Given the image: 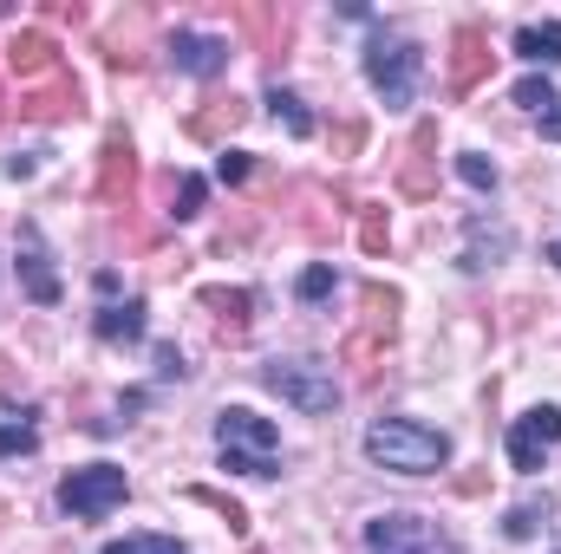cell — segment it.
<instances>
[{
  "mask_svg": "<svg viewBox=\"0 0 561 554\" xmlns=\"http://www.w3.org/2000/svg\"><path fill=\"white\" fill-rule=\"evenodd\" d=\"M366 457L379 470H399V476H437L450 463V437L431 430L419 417H373L366 430Z\"/></svg>",
  "mask_w": 561,
  "mask_h": 554,
  "instance_id": "6da1fadb",
  "label": "cell"
},
{
  "mask_svg": "<svg viewBox=\"0 0 561 554\" xmlns=\"http://www.w3.org/2000/svg\"><path fill=\"white\" fill-rule=\"evenodd\" d=\"M216 443H222V470H242V476H280V463H275L280 430L268 424V417H255L249 405L216 412Z\"/></svg>",
  "mask_w": 561,
  "mask_h": 554,
  "instance_id": "7a4b0ae2",
  "label": "cell"
},
{
  "mask_svg": "<svg viewBox=\"0 0 561 554\" xmlns=\"http://www.w3.org/2000/svg\"><path fill=\"white\" fill-rule=\"evenodd\" d=\"M419 72H424V53L405 39V33H373L366 39V79H373V92L399 112V105H412L419 99Z\"/></svg>",
  "mask_w": 561,
  "mask_h": 554,
  "instance_id": "3957f363",
  "label": "cell"
},
{
  "mask_svg": "<svg viewBox=\"0 0 561 554\" xmlns=\"http://www.w3.org/2000/svg\"><path fill=\"white\" fill-rule=\"evenodd\" d=\"M262 385L275 392L280 405H294V412H307V417H327L340 405V379H333L327 359H268Z\"/></svg>",
  "mask_w": 561,
  "mask_h": 554,
  "instance_id": "277c9868",
  "label": "cell"
},
{
  "mask_svg": "<svg viewBox=\"0 0 561 554\" xmlns=\"http://www.w3.org/2000/svg\"><path fill=\"white\" fill-rule=\"evenodd\" d=\"M125 496H131V483H125V470H118V463H85V470H72V476L59 483V509H66V516H79V522L112 516Z\"/></svg>",
  "mask_w": 561,
  "mask_h": 554,
  "instance_id": "5b68a950",
  "label": "cell"
},
{
  "mask_svg": "<svg viewBox=\"0 0 561 554\" xmlns=\"http://www.w3.org/2000/svg\"><path fill=\"white\" fill-rule=\"evenodd\" d=\"M561 443V405H536V412H523L510 424V470H523V476H536L542 470V457Z\"/></svg>",
  "mask_w": 561,
  "mask_h": 554,
  "instance_id": "8992f818",
  "label": "cell"
},
{
  "mask_svg": "<svg viewBox=\"0 0 561 554\" xmlns=\"http://www.w3.org/2000/svg\"><path fill=\"white\" fill-rule=\"evenodd\" d=\"M366 549L373 554H457L424 516H379V522H366Z\"/></svg>",
  "mask_w": 561,
  "mask_h": 554,
  "instance_id": "52a82bcc",
  "label": "cell"
},
{
  "mask_svg": "<svg viewBox=\"0 0 561 554\" xmlns=\"http://www.w3.org/2000/svg\"><path fill=\"white\" fill-rule=\"evenodd\" d=\"M490 33L477 26V20H463L457 33H450V99H470L483 79H490Z\"/></svg>",
  "mask_w": 561,
  "mask_h": 554,
  "instance_id": "ba28073f",
  "label": "cell"
},
{
  "mask_svg": "<svg viewBox=\"0 0 561 554\" xmlns=\"http://www.w3.org/2000/svg\"><path fill=\"white\" fill-rule=\"evenodd\" d=\"M131 189H138V150H131V138H105V150H99V183H92V196L99 203H131Z\"/></svg>",
  "mask_w": 561,
  "mask_h": 554,
  "instance_id": "9c48e42d",
  "label": "cell"
},
{
  "mask_svg": "<svg viewBox=\"0 0 561 554\" xmlns=\"http://www.w3.org/2000/svg\"><path fill=\"white\" fill-rule=\"evenodd\" d=\"M170 59H176V72H190V79H216V72H229V39L176 26V33H170Z\"/></svg>",
  "mask_w": 561,
  "mask_h": 554,
  "instance_id": "30bf717a",
  "label": "cell"
},
{
  "mask_svg": "<svg viewBox=\"0 0 561 554\" xmlns=\"http://www.w3.org/2000/svg\"><path fill=\"white\" fill-rule=\"evenodd\" d=\"M26 125H59V118H79L85 105H79V85L66 79V72H53L46 85H33V92H20V105H13Z\"/></svg>",
  "mask_w": 561,
  "mask_h": 554,
  "instance_id": "8fae6325",
  "label": "cell"
},
{
  "mask_svg": "<svg viewBox=\"0 0 561 554\" xmlns=\"http://www.w3.org/2000/svg\"><path fill=\"white\" fill-rule=\"evenodd\" d=\"M20 287H26V300L33 307H59V275H53V262H46V242H39V229L33 222H20Z\"/></svg>",
  "mask_w": 561,
  "mask_h": 554,
  "instance_id": "7c38bea8",
  "label": "cell"
},
{
  "mask_svg": "<svg viewBox=\"0 0 561 554\" xmlns=\"http://www.w3.org/2000/svg\"><path fill=\"white\" fill-rule=\"evenodd\" d=\"M437 125L424 118V125H412V138H405V163H399V189L405 196H431L437 189Z\"/></svg>",
  "mask_w": 561,
  "mask_h": 554,
  "instance_id": "4fadbf2b",
  "label": "cell"
},
{
  "mask_svg": "<svg viewBox=\"0 0 561 554\" xmlns=\"http://www.w3.org/2000/svg\"><path fill=\"white\" fill-rule=\"evenodd\" d=\"M516 249V235H510V222H490V216H463V268L477 275V268H490V262H503Z\"/></svg>",
  "mask_w": 561,
  "mask_h": 554,
  "instance_id": "5bb4252c",
  "label": "cell"
},
{
  "mask_svg": "<svg viewBox=\"0 0 561 554\" xmlns=\"http://www.w3.org/2000/svg\"><path fill=\"white\" fill-rule=\"evenodd\" d=\"M144 313H150V307H144L138 293H131V300H105V307L92 313V333H99L105 346H138L144 326H150Z\"/></svg>",
  "mask_w": 561,
  "mask_h": 554,
  "instance_id": "9a60e30c",
  "label": "cell"
},
{
  "mask_svg": "<svg viewBox=\"0 0 561 554\" xmlns=\"http://www.w3.org/2000/svg\"><path fill=\"white\" fill-rule=\"evenodd\" d=\"M7 72H20V79L59 72V39H53V33H39V26L13 33V46H7Z\"/></svg>",
  "mask_w": 561,
  "mask_h": 554,
  "instance_id": "2e32d148",
  "label": "cell"
},
{
  "mask_svg": "<svg viewBox=\"0 0 561 554\" xmlns=\"http://www.w3.org/2000/svg\"><path fill=\"white\" fill-rule=\"evenodd\" d=\"M203 307L216 313V333L222 339H242L249 320H255V293L249 287H203Z\"/></svg>",
  "mask_w": 561,
  "mask_h": 554,
  "instance_id": "e0dca14e",
  "label": "cell"
},
{
  "mask_svg": "<svg viewBox=\"0 0 561 554\" xmlns=\"http://www.w3.org/2000/svg\"><path fill=\"white\" fill-rule=\"evenodd\" d=\"M242 118H249V105H242V99H209L203 112H190V125H183V131H190L196 143H222Z\"/></svg>",
  "mask_w": 561,
  "mask_h": 554,
  "instance_id": "ac0fdd59",
  "label": "cell"
},
{
  "mask_svg": "<svg viewBox=\"0 0 561 554\" xmlns=\"http://www.w3.org/2000/svg\"><path fill=\"white\" fill-rule=\"evenodd\" d=\"M236 20H242V33L255 39V53L275 59L280 46H287V13H280V7H236Z\"/></svg>",
  "mask_w": 561,
  "mask_h": 554,
  "instance_id": "d6986e66",
  "label": "cell"
},
{
  "mask_svg": "<svg viewBox=\"0 0 561 554\" xmlns=\"http://www.w3.org/2000/svg\"><path fill=\"white\" fill-rule=\"evenodd\" d=\"M516 53L529 66H561V20H529L516 26Z\"/></svg>",
  "mask_w": 561,
  "mask_h": 554,
  "instance_id": "ffe728a7",
  "label": "cell"
},
{
  "mask_svg": "<svg viewBox=\"0 0 561 554\" xmlns=\"http://www.w3.org/2000/svg\"><path fill=\"white\" fill-rule=\"evenodd\" d=\"M359 300H366V333H373V339H392V333H399V293L379 287V280H366Z\"/></svg>",
  "mask_w": 561,
  "mask_h": 554,
  "instance_id": "44dd1931",
  "label": "cell"
},
{
  "mask_svg": "<svg viewBox=\"0 0 561 554\" xmlns=\"http://www.w3.org/2000/svg\"><path fill=\"white\" fill-rule=\"evenodd\" d=\"M549 516H556V496H549V489H542V496H523V503L503 516V535H510V542H529Z\"/></svg>",
  "mask_w": 561,
  "mask_h": 554,
  "instance_id": "7402d4cb",
  "label": "cell"
},
{
  "mask_svg": "<svg viewBox=\"0 0 561 554\" xmlns=\"http://www.w3.org/2000/svg\"><path fill=\"white\" fill-rule=\"evenodd\" d=\"M346 366H353V372L373 385V379H379V366H386V339H373V333H353V339H346Z\"/></svg>",
  "mask_w": 561,
  "mask_h": 554,
  "instance_id": "603a6c76",
  "label": "cell"
},
{
  "mask_svg": "<svg viewBox=\"0 0 561 554\" xmlns=\"http://www.w3.org/2000/svg\"><path fill=\"white\" fill-rule=\"evenodd\" d=\"M268 112H275L280 125H287V131H294V138H313V112H307V105H300V99H294V92H268Z\"/></svg>",
  "mask_w": 561,
  "mask_h": 554,
  "instance_id": "cb8c5ba5",
  "label": "cell"
},
{
  "mask_svg": "<svg viewBox=\"0 0 561 554\" xmlns=\"http://www.w3.org/2000/svg\"><path fill=\"white\" fill-rule=\"evenodd\" d=\"M203 203H209V183H203V176H176V196H170V222H190V216H203Z\"/></svg>",
  "mask_w": 561,
  "mask_h": 554,
  "instance_id": "d4e9b609",
  "label": "cell"
},
{
  "mask_svg": "<svg viewBox=\"0 0 561 554\" xmlns=\"http://www.w3.org/2000/svg\"><path fill=\"white\" fill-rule=\"evenodd\" d=\"M516 105H523V112H536V118H549V112H561V92L549 85V79H536V72H529V79L516 85Z\"/></svg>",
  "mask_w": 561,
  "mask_h": 554,
  "instance_id": "484cf974",
  "label": "cell"
},
{
  "mask_svg": "<svg viewBox=\"0 0 561 554\" xmlns=\"http://www.w3.org/2000/svg\"><path fill=\"white\" fill-rule=\"evenodd\" d=\"M190 503H203V509H216V516H222V522H229L236 535H249V509H242V503H229L222 489H203V483H196V489H190Z\"/></svg>",
  "mask_w": 561,
  "mask_h": 554,
  "instance_id": "4316f807",
  "label": "cell"
},
{
  "mask_svg": "<svg viewBox=\"0 0 561 554\" xmlns=\"http://www.w3.org/2000/svg\"><path fill=\"white\" fill-rule=\"evenodd\" d=\"M294 293H300L307 307H320V300H333V268H327V262H313V268H300V280H294Z\"/></svg>",
  "mask_w": 561,
  "mask_h": 554,
  "instance_id": "83f0119b",
  "label": "cell"
},
{
  "mask_svg": "<svg viewBox=\"0 0 561 554\" xmlns=\"http://www.w3.org/2000/svg\"><path fill=\"white\" fill-rule=\"evenodd\" d=\"M386 242H392L386 209H359V249H366V255H386Z\"/></svg>",
  "mask_w": 561,
  "mask_h": 554,
  "instance_id": "f1b7e54d",
  "label": "cell"
},
{
  "mask_svg": "<svg viewBox=\"0 0 561 554\" xmlns=\"http://www.w3.org/2000/svg\"><path fill=\"white\" fill-rule=\"evenodd\" d=\"M457 176H463L470 189H496V163L477 157V150H457Z\"/></svg>",
  "mask_w": 561,
  "mask_h": 554,
  "instance_id": "f546056e",
  "label": "cell"
},
{
  "mask_svg": "<svg viewBox=\"0 0 561 554\" xmlns=\"http://www.w3.org/2000/svg\"><path fill=\"white\" fill-rule=\"evenodd\" d=\"M105 554H190V549H176L170 535H131V542H105Z\"/></svg>",
  "mask_w": 561,
  "mask_h": 554,
  "instance_id": "4dcf8cb0",
  "label": "cell"
},
{
  "mask_svg": "<svg viewBox=\"0 0 561 554\" xmlns=\"http://www.w3.org/2000/svg\"><path fill=\"white\" fill-rule=\"evenodd\" d=\"M33 443H39V430H33L26 417H20V424H0V457H26Z\"/></svg>",
  "mask_w": 561,
  "mask_h": 554,
  "instance_id": "1f68e13d",
  "label": "cell"
},
{
  "mask_svg": "<svg viewBox=\"0 0 561 554\" xmlns=\"http://www.w3.org/2000/svg\"><path fill=\"white\" fill-rule=\"evenodd\" d=\"M249 170H255V157L222 143V157H216V176H222V183H249Z\"/></svg>",
  "mask_w": 561,
  "mask_h": 554,
  "instance_id": "d6a6232c",
  "label": "cell"
},
{
  "mask_svg": "<svg viewBox=\"0 0 561 554\" xmlns=\"http://www.w3.org/2000/svg\"><path fill=\"white\" fill-rule=\"evenodd\" d=\"M359 143H366V125H359V118H346V125L333 131V157H359Z\"/></svg>",
  "mask_w": 561,
  "mask_h": 554,
  "instance_id": "836d02e7",
  "label": "cell"
},
{
  "mask_svg": "<svg viewBox=\"0 0 561 554\" xmlns=\"http://www.w3.org/2000/svg\"><path fill=\"white\" fill-rule=\"evenodd\" d=\"M190 366H183V353L176 346H157V379H183Z\"/></svg>",
  "mask_w": 561,
  "mask_h": 554,
  "instance_id": "e575fe53",
  "label": "cell"
},
{
  "mask_svg": "<svg viewBox=\"0 0 561 554\" xmlns=\"http://www.w3.org/2000/svg\"><path fill=\"white\" fill-rule=\"evenodd\" d=\"M483 483H490L483 470H463V476H457V496H483Z\"/></svg>",
  "mask_w": 561,
  "mask_h": 554,
  "instance_id": "d590c367",
  "label": "cell"
},
{
  "mask_svg": "<svg viewBox=\"0 0 561 554\" xmlns=\"http://www.w3.org/2000/svg\"><path fill=\"white\" fill-rule=\"evenodd\" d=\"M33 170H39V163H33V157H7V176H13V183H26V176H33Z\"/></svg>",
  "mask_w": 561,
  "mask_h": 554,
  "instance_id": "8d00e7d4",
  "label": "cell"
},
{
  "mask_svg": "<svg viewBox=\"0 0 561 554\" xmlns=\"http://www.w3.org/2000/svg\"><path fill=\"white\" fill-rule=\"evenodd\" d=\"M0 399H13V359H0Z\"/></svg>",
  "mask_w": 561,
  "mask_h": 554,
  "instance_id": "74e56055",
  "label": "cell"
},
{
  "mask_svg": "<svg viewBox=\"0 0 561 554\" xmlns=\"http://www.w3.org/2000/svg\"><path fill=\"white\" fill-rule=\"evenodd\" d=\"M542 138H549V143H561V112H549V118H542Z\"/></svg>",
  "mask_w": 561,
  "mask_h": 554,
  "instance_id": "f35d334b",
  "label": "cell"
},
{
  "mask_svg": "<svg viewBox=\"0 0 561 554\" xmlns=\"http://www.w3.org/2000/svg\"><path fill=\"white\" fill-rule=\"evenodd\" d=\"M549 262H556V268H561V242H556V249H549Z\"/></svg>",
  "mask_w": 561,
  "mask_h": 554,
  "instance_id": "ab89813d",
  "label": "cell"
},
{
  "mask_svg": "<svg viewBox=\"0 0 561 554\" xmlns=\"http://www.w3.org/2000/svg\"><path fill=\"white\" fill-rule=\"evenodd\" d=\"M0 522H7V503H0Z\"/></svg>",
  "mask_w": 561,
  "mask_h": 554,
  "instance_id": "60d3db41",
  "label": "cell"
},
{
  "mask_svg": "<svg viewBox=\"0 0 561 554\" xmlns=\"http://www.w3.org/2000/svg\"><path fill=\"white\" fill-rule=\"evenodd\" d=\"M556 554H561V549H556Z\"/></svg>",
  "mask_w": 561,
  "mask_h": 554,
  "instance_id": "b9f144b4",
  "label": "cell"
}]
</instances>
